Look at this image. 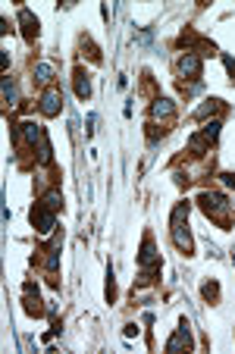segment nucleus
I'll list each match as a JSON object with an SVG mask.
<instances>
[{
	"instance_id": "nucleus-1",
	"label": "nucleus",
	"mask_w": 235,
	"mask_h": 354,
	"mask_svg": "<svg viewBox=\"0 0 235 354\" xmlns=\"http://www.w3.org/2000/svg\"><path fill=\"white\" fill-rule=\"evenodd\" d=\"M201 207L207 210V216H214V220H220V222H226V210H229V200L222 198L220 192H201Z\"/></svg>"
},
{
	"instance_id": "nucleus-2",
	"label": "nucleus",
	"mask_w": 235,
	"mask_h": 354,
	"mask_svg": "<svg viewBox=\"0 0 235 354\" xmlns=\"http://www.w3.org/2000/svg\"><path fill=\"white\" fill-rule=\"evenodd\" d=\"M32 226L38 229L41 235L54 232V226H56V216H54V210H47V207H34V210H32Z\"/></svg>"
},
{
	"instance_id": "nucleus-3",
	"label": "nucleus",
	"mask_w": 235,
	"mask_h": 354,
	"mask_svg": "<svg viewBox=\"0 0 235 354\" xmlns=\"http://www.w3.org/2000/svg\"><path fill=\"white\" fill-rule=\"evenodd\" d=\"M60 110H63V94H60V88H47L41 94V113L44 116H56Z\"/></svg>"
},
{
	"instance_id": "nucleus-4",
	"label": "nucleus",
	"mask_w": 235,
	"mask_h": 354,
	"mask_svg": "<svg viewBox=\"0 0 235 354\" xmlns=\"http://www.w3.org/2000/svg\"><path fill=\"white\" fill-rule=\"evenodd\" d=\"M179 72L198 82V78H201V56H198V54H182V60H179Z\"/></svg>"
},
{
	"instance_id": "nucleus-5",
	"label": "nucleus",
	"mask_w": 235,
	"mask_h": 354,
	"mask_svg": "<svg viewBox=\"0 0 235 354\" xmlns=\"http://www.w3.org/2000/svg\"><path fill=\"white\" fill-rule=\"evenodd\" d=\"M182 348H192V332H188V323H185V320L179 323L176 336L166 342V351H182Z\"/></svg>"
},
{
	"instance_id": "nucleus-6",
	"label": "nucleus",
	"mask_w": 235,
	"mask_h": 354,
	"mask_svg": "<svg viewBox=\"0 0 235 354\" xmlns=\"http://www.w3.org/2000/svg\"><path fill=\"white\" fill-rule=\"evenodd\" d=\"M19 26H22V34H26L28 41H34V38H38V19H34V16L28 13V10H26V6L19 10Z\"/></svg>"
},
{
	"instance_id": "nucleus-7",
	"label": "nucleus",
	"mask_w": 235,
	"mask_h": 354,
	"mask_svg": "<svg viewBox=\"0 0 235 354\" xmlns=\"http://www.w3.org/2000/svg\"><path fill=\"white\" fill-rule=\"evenodd\" d=\"M172 113H176V104L170 98H160V100L150 104V116H154V120H166V116H172Z\"/></svg>"
},
{
	"instance_id": "nucleus-8",
	"label": "nucleus",
	"mask_w": 235,
	"mask_h": 354,
	"mask_svg": "<svg viewBox=\"0 0 235 354\" xmlns=\"http://www.w3.org/2000/svg\"><path fill=\"white\" fill-rule=\"evenodd\" d=\"M172 242H176V248H179L182 254H192V248H194L192 235H188V229H182V226H172Z\"/></svg>"
},
{
	"instance_id": "nucleus-9",
	"label": "nucleus",
	"mask_w": 235,
	"mask_h": 354,
	"mask_svg": "<svg viewBox=\"0 0 235 354\" xmlns=\"http://www.w3.org/2000/svg\"><path fill=\"white\" fill-rule=\"evenodd\" d=\"M26 310L32 316H41L44 308H41V298H38V292H34V286H26Z\"/></svg>"
},
{
	"instance_id": "nucleus-10",
	"label": "nucleus",
	"mask_w": 235,
	"mask_h": 354,
	"mask_svg": "<svg viewBox=\"0 0 235 354\" xmlns=\"http://www.w3.org/2000/svg\"><path fill=\"white\" fill-rule=\"evenodd\" d=\"M76 94H78L82 100L91 98V78H88L85 69H76Z\"/></svg>"
},
{
	"instance_id": "nucleus-11",
	"label": "nucleus",
	"mask_w": 235,
	"mask_h": 354,
	"mask_svg": "<svg viewBox=\"0 0 235 354\" xmlns=\"http://www.w3.org/2000/svg\"><path fill=\"white\" fill-rule=\"evenodd\" d=\"M41 207H47V210H54V214H56V210L63 207V194L56 192V188H50V192L41 198Z\"/></svg>"
},
{
	"instance_id": "nucleus-12",
	"label": "nucleus",
	"mask_w": 235,
	"mask_h": 354,
	"mask_svg": "<svg viewBox=\"0 0 235 354\" xmlns=\"http://www.w3.org/2000/svg\"><path fill=\"white\" fill-rule=\"evenodd\" d=\"M220 120H210V122H204V128H201V135H204V141H207V144H210V141H216L220 138Z\"/></svg>"
},
{
	"instance_id": "nucleus-13",
	"label": "nucleus",
	"mask_w": 235,
	"mask_h": 354,
	"mask_svg": "<svg viewBox=\"0 0 235 354\" xmlns=\"http://www.w3.org/2000/svg\"><path fill=\"white\" fill-rule=\"evenodd\" d=\"M4 100H6V104H16V100H19V88H16V82L10 78V76L4 78Z\"/></svg>"
},
{
	"instance_id": "nucleus-14",
	"label": "nucleus",
	"mask_w": 235,
	"mask_h": 354,
	"mask_svg": "<svg viewBox=\"0 0 235 354\" xmlns=\"http://www.w3.org/2000/svg\"><path fill=\"white\" fill-rule=\"evenodd\" d=\"M220 104H222V100H204L201 107H198V113H194V116H198V120H207V116L214 113V110H220Z\"/></svg>"
},
{
	"instance_id": "nucleus-15",
	"label": "nucleus",
	"mask_w": 235,
	"mask_h": 354,
	"mask_svg": "<svg viewBox=\"0 0 235 354\" xmlns=\"http://www.w3.org/2000/svg\"><path fill=\"white\" fill-rule=\"evenodd\" d=\"M50 154H54V150H50V141H47V135L38 141V163H50Z\"/></svg>"
},
{
	"instance_id": "nucleus-16",
	"label": "nucleus",
	"mask_w": 235,
	"mask_h": 354,
	"mask_svg": "<svg viewBox=\"0 0 235 354\" xmlns=\"http://www.w3.org/2000/svg\"><path fill=\"white\" fill-rule=\"evenodd\" d=\"M34 76H38V82H50L56 72H54L50 63H38V66H34Z\"/></svg>"
},
{
	"instance_id": "nucleus-17",
	"label": "nucleus",
	"mask_w": 235,
	"mask_h": 354,
	"mask_svg": "<svg viewBox=\"0 0 235 354\" xmlns=\"http://www.w3.org/2000/svg\"><path fill=\"white\" fill-rule=\"evenodd\" d=\"M188 148H192L194 154H204V150H207V141H204V135H192V138H188Z\"/></svg>"
},
{
	"instance_id": "nucleus-18",
	"label": "nucleus",
	"mask_w": 235,
	"mask_h": 354,
	"mask_svg": "<svg viewBox=\"0 0 235 354\" xmlns=\"http://www.w3.org/2000/svg\"><path fill=\"white\" fill-rule=\"evenodd\" d=\"M188 216V204H179L172 210V226H182V220Z\"/></svg>"
},
{
	"instance_id": "nucleus-19",
	"label": "nucleus",
	"mask_w": 235,
	"mask_h": 354,
	"mask_svg": "<svg viewBox=\"0 0 235 354\" xmlns=\"http://www.w3.org/2000/svg\"><path fill=\"white\" fill-rule=\"evenodd\" d=\"M94 122H98V116H94V113H88V122H85V126H88V128H85V132H88V135L94 132Z\"/></svg>"
},
{
	"instance_id": "nucleus-20",
	"label": "nucleus",
	"mask_w": 235,
	"mask_h": 354,
	"mask_svg": "<svg viewBox=\"0 0 235 354\" xmlns=\"http://www.w3.org/2000/svg\"><path fill=\"white\" fill-rule=\"evenodd\" d=\"M220 179H222V182H226L229 188H235V176H232V172H222V176H220Z\"/></svg>"
},
{
	"instance_id": "nucleus-21",
	"label": "nucleus",
	"mask_w": 235,
	"mask_h": 354,
	"mask_svg": "<svg viewBox=\"0 0 235 354\" xmlns=\"http://www.w3.org/2000/svg\"><path fill=\"white\" fill-rule=\"evenodd\" d=\"M204 298H216V286H204Z\"/></svg>"
},
{
	"instance_id": "nucleus-22",
	"label": "nucleus",
	"mask_w": 235,
	"mask_h": 354,
	"mask_svg": "<svg viewBox=\"0 0 235 354\" xmlns=\"http://www.w3.org/2000/svg\"><path fill=\"white\" fill-rule=\"evenodd\" d=\"M126 336H128V338L138 336V326H135V323H128V326H126Z\"/></svg>"
},
{
	"instance_id": "nucleus-23",
	"label": "nucleus",
	"mask_w": 235,
	"mask_h": 354,
	"mask_svg": "<svg viewBox=\"0 0 235 354\" xmlns=\"http://www.w3.org/2000/svg\"><path fill=\"white\" fill-rule=\"evenodd\" d=\"M0 66H4V69L10 66V54H6V50H0Z\"/></svg>"
}]
</instances>
